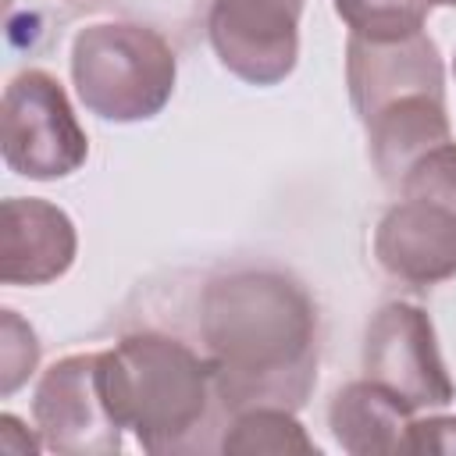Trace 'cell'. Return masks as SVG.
Here are the masks:
<instances>
[{
	"label": "cell",
	"mask_w": 456,
	"mask_h": 456,
	"mask_svg": "<svg viewBox=\"0 0 456 456\" xmlns=\"http://www.w3.org/2000/svg\"><path fill=\"white\" fill-rule=\"evenodd\" d=\"M39 363V342L36 331L14 314L4 310V346H0V395H11L25 385V378Z\"/></svg>",
	"instance_id": "cell-15"
},
{
	"label": "cell",
	"mask_w": 456,
	"mask_h": 456,
	"mask_svg": "<svg viewBox=\"0 0 456 456\" xmlns=\"http://www.w3.org/2000/svg\"><path fill=\"white\" fill-rule=\"evenodd\" d=\"M103 395L121 428L153 452L207 449L217 388L207 356L160 331H132L100 353Z\"/></svg>",
	"instance_id": "cell-2"
},
{
	"label": "cell",
	"mask_w": 456,
	"mask_h": 456,
	"mask_svg": "<svg viewBox=\"0 0 456 456\" xmlns=\"http://www.w3.org/2000/svg\"><path fill=\"white\" fill-rule=\"evenodd\" d=\"M221 452H239V456H253V452H303V456H317L314 438L303 431V424L296 420L292 410L281 406H256V410H242L232 413V424L221 435Z\"/></svg>",
	"instance_id": "cell-12"
},
{
	"label": "cell",
	"mask_w": 456,
	"mask_h": 456,
	"mask_svg": "<svg viewBox=\"0 0 456 456\" xmlns=\"http://www.w3.org/2000/svg\"><path fill=\"white\" fill-rule=\"evenodd\" d=\"M410 420L413 413L367 378L342 385L328 406V428L335 442L353 456L403 452Z\"/></svg>",
	"instance_id": "cell-11"
},
{
	"label": "cell",
	"mask_w": 456,
	"mask_h": 456,
	"mask_svg": "<svg viewBox=\"0 0 456 456\" xmlns=\"http://www.w3.org/2000/svg\"><path fill=\"white\" fill-rule=\"evenodd\" d=\"M403 452H438L456 456V417L435 413V417H413L406 428Z\"/></svg>",
	"instance_id": "cell-16"
},
{
	"label": "cell",
	"mask_w": 456,
	"mask_h": 456,
	"mask_svg": "<svg viewBox=\"0 0 456 456\" xmlns=\"http://www.w3.org/2000/svg\"><path fill=\"white\" fill-rule=\"evenodd\" d=\"M39 445H43V438L21 435V424H18L11 413L0 417V449H4V452H21V456H28V452H39Z\"/></svg>",
	"instance_id": "cell-17"
},
{
	"label": "cell",
	"mask_w": 456,
	"mask_h": 456,
	"mask_svg": "<svg viewBox=\"0 0 456 456\" xmlns=\"http://www.w3.org/2000/svg\"><path fill=\"white\" fill-rule=\"evenodd\" d=\"M0 150L4 164L32 182H57L86 164V128L50 71L28 68L7 82L0 103Z\"/></svg>",
	"instance_id": "cell-4"
},
{
	"label": "cell",
	"mask_w": 456,
	"mask_h": 456,
	"mask_svg": "<svg viewBox=\"0 0 456 456\" xmlns=\"http://www.w3.org/2000/svg\"><path fill=\"white\" fill-rule=\"evenodd\" d=\"M431 4H438V7H456V0H431Z\"/></svg>",
	"instance_id": "cell-18"
},
{
	"label": "cell",
	"mask_w": 456,
	"mask_h": 456,
	"mask_svg": "<svg viewBox=\"0 0 456 456\" xmlns=\"http://www.w3.org/2000/svg\"><path fill=\"white\" fill-rule=\"evenodd\" d=\"M363 378L395 395L410 413L449 406L456 388L445 370L435 324L417 303H385L363 335Z\"/></svg>",
	"instance_id": "cell-5"
},
{
	"label": "cell",
	"mask_w": 456,
	"mask_h": 456,
	"mask_svg": "<svg viewBox=\"0 0 456 456\" xmlns=\"http://www.w3.org/2000/svg\"><path fill=\"white\" fill-rule=\"evenodd\" d=\"M78 253L75 221L50 200L11 196L0 203V281L50 285L64 278Z\"/></svg>",
	"instance_id": "cell-10"
},
{
	"label": "cell",
	"mask_w": 456,
	"mask_h": 456,
	"mask_svg": "<svg viewBox=\"0 0 456 456\" xmlns=\"http://www.w3.org/2000/svg\"><path fill=\"white\" fill-rule=\"evenodd\" d=\"M399 196H420L456 210V142H442L424 153L399 182Z\"/></svg>",
	"instance_id": "cell-14"
},
{
	"label": "cell",
	"mask_w": 456,
	"mask_h": 456,
	"mask_svg": "<svg viewBox=\"0 0 456 456\" xmlns=\"http://www.w3.org/2000/svg\"><path fill=\"white\" fill-rule=\"evenodd\" d=\"M452 71H456V57H452Z\"/></svg>",
	"instance_id": "cell-19"
},
{
	"label": "cell",
	"mask_w": 456,
	"mask_h": 456,
	"mask_svg": "<svg viewBox=\"0 0 456 456\" xmlns=\"http://www.w3.org/2000/svg\"><path fill=\"white\" fill-rule=\"evenodd\" d=\"M178 78L167 39L135 21H96L71 39V82L82 107L114 125L157 118Z\"/></svg>",
	"instance_id": "cell-3"
},
{
	"label": "cell",
	"mask_w": 456,
	"mask_h": 456,
	"mask_svg": "<svg viewBox=\"0 0 456 456\" xmlns=\"http://www.w3.org/2000/svg\"><path fill=\"white\" fill-rule=\"evenodd\" d=\"M32 420L39 438L53 452L68 456H110L121 449V424L114 420L103 378L100 353H71L50 363L32 392Z\"/></svg>",
	"instance_id": "cell-6"
},
{
	"label": "cell",
	"mask_w": 456,
	"mask_h": 456,
	"mask_svg": "<svg viewBox=\"0 0 456 456\" xmlns=\"http://www.w3.org/2000/svg\"><path fill=\"white\" fill-rule=\"evenodd\" d=\"M374 256L385 274L406 285L456 278V210L435 200L403 196L374 228Z\"/></svg>",
	"instance_id": "cell-9"
},
{
	"label": "cell",
	"mask_w": 456,
	"mask_h": 456,
	"mask_svg": "<svg viewBox=\"0 0 456 456\" xmlns=\"http://www.w3.org/2000/svg\"><path fill=\"white\" fill-rule=\"evenodd\" d=\"M335 14L349 25V36L403 39L424 32L431 0H331Z\"/></svg>",
	"instance_id": "cell-13"
},
{
	"label": "cell",
	"mask_w": 456,
	"mask_h": 456,
	"mask_svg": "<svg viewBox=\"0 0 456 456\" xmlns=\"http://www.w3.org/2000/svg\"><path fill=\"white\" fill-rule=\"evenodd\" d=\"M303 0H214L207 36L217 61L246 86H278L299 61Z\"/></svg>",
	"instance_id": "cell-7"
},
{
	"label": "cell",
	"mask_w": 456,
	"mask_h": 456,
	"mask_svg": "<svg viewBox=\"0 0 456 456\" xmlns=\"http://www.w3.org/2000/svg\"><path fill=\"white\" fill-rule=\"evenodd\" d=\"M200 338L221 410H299L317 385V306L285 271L217 274L200 296Z\"/></svg>",
	"instance_id": "cell-1"
},
{
	"label": "cell",
	"mask_w": 456,
	"mask_h": 456,
	"mask_svg": "<svg viewBox=\"0 0 456 456\" xmlns=\"http://www.w3.org/2000/svg\"><path fill=\"white\" fill-rule=\"evenodd\" d=\"M346 86L349 103L360 125L381 107L413 96L438 93L445 96V68L435 39L428 32H413L403 39H346Z\"/></svg>",
	"instance_id": "cell-8"
}]
</instances>
